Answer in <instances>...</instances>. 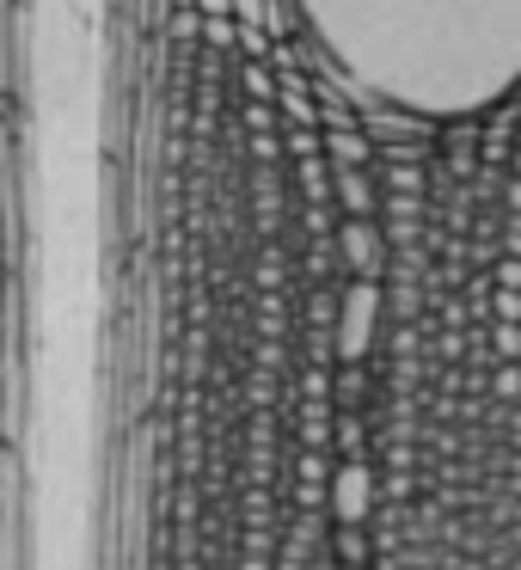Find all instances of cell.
<instances>
[{"instance_id": "6da1fadb", "label": "cell", "mask_w": 521, "mask_h": 570, "mask_svg": "<svg viewBox=\"0 0 521 570\" xmlns=\"http://www.w3.org/2000/svg\"><path fill=\"white\" fill-rule=\"evenodd\" d=\"M337 252L356 276H381L386 271V227H374V215H350L344 234H337Z\"/></svg>"}, {"instance_id": "7a4b0ae2", "label": "cell", "mask_w": 521, "mask_h": 570, "mask_svg": "<svg viewBox=\"0 0 521 570\" xmlns=\"http://www.w3.org/2000/svg\"><path fill=\"white\" fill-rule=\"evenodd\" d=\"M374 307H381V288H374V276H356V288H350V307H344V356H362V344H368V320Z\"/></svg>"}, {"instance_id": "3957f363", "label": "cell", "mask_w": 521, "mask_h": 570, "mask_svg": "<svg viewBox=\"0 0 521 570\" xmlns=\"http://www.w3.org/2000/svg\"><path fill=\"white\" fill-rule=\"evenodd\" d=\"M337 173V203L350 215H374L381 209V190H374V166H332Z\"/></svg>"}, {"instance_id": "277c9868", "label": "cell", "mask_w": 521, "mask_h": 570, "mask_svg": "<svg viewBox=\"0 0 521 570\" xmlns=\"http://www.w3.org/2000/svg\"><path fill=\"white\" fill-rule=\"evenodd\" d=\"M325 160L332 166H381V148H368L362 129H325Z\"/></svg>"}, {"instance_id": "5b68a950", "label": "cell", "mask_w": 521, "mask_h": 570, "mask_svg": "<svg viewBox=\"0 0 521 570\" xmlns=\"http://www.w3.org/2000/svg\"><path fill=\"white\" fill-rule=\"evenodd\" d=\"M239 92L252 105H276V68L271 62H239Z\"/></svg>"}, {"instance_id": "8992f818", "label": "cell", "mask_w": 521, "mask_h": 570, "mask_svg": "<svg viewBox=\"0 0 521 570\" xmlns=\"http://www.w3.org/2000/svg\"><path fill=\"white\" fill-rule=\"evenodd\" d=\"M203 50H222V56H234V50H239V19H234V13H222V19H203Z\"/></svg>"}, {"instance_id": "52a82bcc", "label": "cell", "mask_w": 521, "mask_h": 570, "mask_svg": "<svg viewBox=\"0 0 521 570\" xmlns=\"http://www.w3.org/2000/svg\"><path fill=\"white\" fill-rule=\"evenodd\" d=\"M239 124H246L252 136H276V105H252V99H246V111H239Z\"/></svg>"}, {"instance_id": "ba28073f", "label": "cell", "mask_w": 521, "mask_h": 570, "mask_svg": "<svg viewBox=\"0 0 521 570\" xmlns=\"http://www.w3.org/2000/svg\"><path fill=\"white\" fill-rule=\"evenodd\" d=\"M491 344H497V356H509V362H521V325H515V320H497V332H491Z\"/></svg>"}, {"instance_id": "9c48e42d", "label": "cell", "mask_w": 521, "mask_h": 570, "mask_svg": "<svg viewBox=\"0 0 521 570\" xmlns=\"http://www.w3.org/2000/svg\"><path fill=\"white\" fill-rule=\"evenodd\" d=\"M362 503V472H344V515H356Z\"/></svg>"}, {"instance_id": "30bf717a", "label": "cell", "mask_w": 521, "mask_h": 570, "mask_svg": "<svg viewBox=\"0 0 521 570\" xmlns=\"http://www.w3.org/2000/svg\"><path fill=\"white\" fill-rule=\"evenodd\" d=\"M252 154H258V160H276V154H283V141H276V136H252Z\"/></svg>"}, {"instance_id": "8fae6325", "label": "cell", "mask_w": 521, "mask_h": 570, "mask_svg": "<svg viewBox=\"0 0 521 570\" xmlns=\"http://www.w3.org/2000/svg\"><path fill=\"white\" fill-rule=\"evenodd\" d=\"M503 203H509V215H521V178H509V185H503Z\"/></svg>"}, {"instance_id": "7c38bea8", "label": "cell", "mask_w": 521, "mask_h": 570, "mask_svg": "<svg viewBox=\"0 0 521 570\" xmlns=\"http://www.w3.org/2000/svg\"><path fill=\"white\" fill-rule=\"evenodd\" d=\"M509 166H515V178H521V141H515V154H509Z\"/></svg>"}]
</instances>
